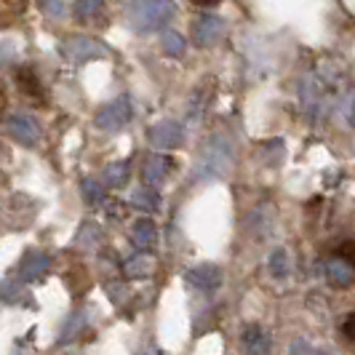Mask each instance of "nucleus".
Here are the masks:
<instances>
[{"label": "nucleus", "instance_id": "obj_20", "mask_svg": "<svg viewBox=\"0 0 355 355\" xmlns=\"http://www.w3.org/2000/svg\"><path fill=\"white\" fill-rule=\"evenodd\" d=\"M24 286L19 284V278L17 281H3L0 284V300L3 302H8V304H19V302H24Z\"/></svg>", "mask_w": 355, "mask_h": 355}, {"label": "nucleus", "instance_id": "obj_15", "mask_svg": "<svg viewBox=\"0 0 355 355\" xmlns=\"http://www.w3.org/2000/svg\"><path fill=\"white\" fill-rule=\"evenodd\" d=\"M153 267H155V262L147 257V254H139V257H131V259H125L123 265V272L125 278H147L150 272H153Z\"/></svg>", "mask_w": 355, "mask_h": 355}, {"label": "nucleus", "instance_id": "obj_26", "mask_svg": "<svg viewBox=\"0 0 355 355\" xmlns=\"http://www.w3.org/2000/svg\"><path fill=\"white\" fill-rule=\"evenodd\" d=\"M19 86L27 91V94H37V80L33 70H21L19 72Z\"/></svg>", "mask_w": 355, "mask_h": 355}, {"label": "nucleus", "instance_id": "obj_28", "mask_svg": "<svg viewBox=\"0 0 355 355\" xmlns=\"http://www.w3.org/2000/svg\"><path fill=\"white\" fill-rule=\"evenodd\" d=\"M337 254H342L345 259H350V262L355 265V241H345V243H339Z\"/></svg>", "mask_w": 355, "mask_h": 355}, {"label": "nucleus", "instance_id": "obj_3", "mask_svg": "<svg viewBox=\"0 0 355 355\" xmlns=\"http://www.w3.org/2000/svg\"><path fill=\"white\" fill-rule=\"evenodd\" d=\"M329 78H323V72H310V75H304L302 80V107L304 112L315 121L320 118L323 112H326V107L331 105L329 99Z\"/></svg>", "mask_w": 355, "mask_h": 355}, {"label": "nucleus", "instance_id": "obj_30", "mask_svg": "<svg viewBox=\"0 0 355 355\" xmlns=\"http://www.w3.org/2000/svg\"><path fill=\"white\" fill-rule=\"evenodd\" d=\"M196 6H203V8H211V6H219L222 0H193Z\"/></svg>", "mask_w": 355, "mask_h": 355}, {"label": "nucleus", "instance_id": "obj_18", "mask_svg": "<svg viewBox=\"0 0 355 355\" xmlns=\"http://www.w3.org/2000/svg\"><path fill=\"white\" fill-rule=\"evenodd\" d=\"M99 241H102V232H99V227H96L94 222H86V225L80 227V232H78V238H75V243H78V246H83L86 251L96 249V246H99Z\"/></svg>", "mask_w": 355, "mask_h": 355}, {"label": "nucleus", "instance_id": "obj_19", "mask_svg": "<svg viewBox=\"0 0 355 355\" xmlns=\"http://www.w3.org/2000/svg\"><path fill=\"white\" fill-rule=\"evenodd\" d=\"M267 267H270L272 278H286V275H288V270H291L286 249H275V251H272V254H270V259H267Z\"/></svg>", "mask_w": 355, "mask_h": 355}, {"label": "nucleus", "instance_id": "obj_8", "mask_svg": "<svg viewBox=\"0 0 355 355\" xmlns=\"http://www.w3.org/2000/svg\"><path fill=\"white\" fill-rule=\"evenodd\" d=\"M147 142L153 147H158V150H174V147L184 142V131L174 121H160V123H155L147 131Z\"/></svg>", "mask_w": 355, "mask_h": 355}, {"label": "nucleus", "instance_id": "obj_12", "mask_svg": "<svg viewBox=\"0 0 355 355\" xmlns=\"http://www.w3.org/2000/svg\"><path fill=\"white\" fill-rule=\"evenodd\" d=\"M131 243L142 251L155 249V243H158V227H155V222L147 219V216H142L139 222H134V227H131Z\"/></svg>", "mask_w": 355, "mask_h": 355}, {"label": "nucleus", "instance_id": "obj_9", "mask_svg": "<svg viewBox=\"0 0 355 355\" xmlns=\"http://www.w3.org/2000/svg\"><path fill=\"white\" fill-rule=\"evenodd\" d=\"M49 267H51V259H49L46 251H27L17 267V278L24 284H33V281H40L49 272Z\"/></svg>", "mask_w": 355, "mask_h": 355}, {"label": "nucleus", "instance_id": "obj_25", "mask_svg": "<svg viewBox=\"0 0 355 355\" xmlns=\"http://www.w3.org/2000/svg\"><path fill=\"white\" fill-rule=\"evenodd\" d=\"M40 8L51 19H62L67 14V0H40Z\"/></svg>", "mask_w": 355, "mask_h": 355}, {"label": "nucleus", "instance_id": "obj_7", "mask_svg": "<svg viewBox=\"0 0 355 355\" xmlns=\"http://www.w3.org/2000/svg\"><path fill=\"white\" fill-rule=\"evenodd\" d=\"M225 37V21L214 14H203L196 19L193 24V40H196L200 49H211L219 40Z\"/></svg>", "mask_w": 355, "mask_h": 355}, {"label": "nucleus", "instance_id": "obj_24", "mask_svg": "<svg viewBox=\"0 0 355 355\" xmlns=\"http://www.w3.org/2000/svg\"><path fill=\"white\" fill-rule=\"evenodd\" d=\"M339 118H342V123L345 125H353L355 121V89L339 102Z\"/></svg>", "mask_w": 355, "mask_h": 355}, {"label": "nucleus", "instance_id": "obj_6", "mask_svg": "<svg viewBox=\"0 0 355 355\" xmlns=\"http://www.w3.org/2000/svg\"><path fill=\"white\" fill-rule=\"evenodd\" d=\"M6 128H8V134H11L19 144H24V147H33V144H37V139H40V125H37L35 118L27 115V112H11L8 121H6Z\"/></svg>", "mask_w": 355, "mask_h": 355}, {"label": "nucleus", "instance_id": "obj_5", "mask_svg": "<svg viewBox=\"0 0 355 355\" xmlns=\"http://www.w3.org/2000/svg\"><path fill=\"white\" fill-rule=\"evenodd\" d=\"M128 121H131V102H128V96L112 99V102L102 107V110L96 112V118H94L96 128H102V131H121Z\"/></svg>", "mask_w": 355, "mask_h": 355}, {"label": "nucleus", "instance_id": "obj_4", "mask_svg": "<svg viewBox=\"0 0 355 355\" xmlns=\"http://www.w3.org/2000/svg\"><path fill=\"white\" fill-rule=\"evenodd\" d=\"M59 51H62V56H64L67 62H72V64L91 62V59H105L107 53H110L102 43H96L94 37H83V35L70 37L67 43L59 46Z\"/></svg>", "mask_w": 355, "mask_h": 355}, {"label": "nucleus", "instance_id": "obj_27", "mask_svg": "<svg viewBox=\"0 0 355 355\" xmlns=\"http://www.w3.org/2000/svg\"><path fill=\"white\" fill-rule=\"evenodd\" d=\"M342 334H345L347 342H355V313H350V315L345 318V323H342Z\"/></svg>", "mask_w": 355, "mask_h": 355}, {"label": "nucleus", "instance_id": "obj_29", "mask_svg": "<svg viewBox=\"0 0 355 355\" xmlns=\"http://www.w3.org/2000/svg\"><path fill=\"white\" fill-rule=\"evenodd\" d=\"M288 350H291V353H310V350H313V347H307V345H304V342H294V345H291V347H288Z\"/></svg>", "mask_w": 355, "mask_h": 355}, {"label": "nucleus", "instance_id": "obj_14", "mask_svg": "<svg viewBox=\"0 0 355 355\" xmlns=\"http://www.w3.org/2000/svg\"><path fill=\"white\" fill-rule=\"evenodd\" d=\"M243 347L246 353H267L270 350V337L262 326H249L243 331Z\"/></svg>", "mask_w": 355, "mask_h": 355}, {"label": "nucleus", "instance_id": "obj_16", "mask_svg": "<svg viewBox=\"0 0 355 355\" xmlns=\"http://www.w3.org/2000/svg\"><path fill=\"white\" fill-rule=\"evenodd\" d=\"M134 209H139V211L144 214H153L160 209V198L155 190H150V184L147 187H142V190H137L134 193Z\"/></svg>", "mask_w": 355, "mask_h": 355}, {"label": "nucleus", "instance_id": "obj_23", "mask_svg": "<svg viewBox=\"0 0 355 355\" xmlns=\"http://www.w3.org/2000/svg\"><path fill=\"white\" fill-rule=\"evenodd\" d=\"M80 187H83V196H86L89 203H94V206H102L105 203V187L96 179H83Z\"/></svg>", "mask_w": 355, "mask_h": 355}, {"label": "nucleus", "instance_id": "obj_22", "mask_svg": "<svg viewBox=\"0 0 355 355\" xmlns=\"http://www.w3.org/2000/svg\"><path fill=\"white\" fill-rule=\"evenodd\" d=\"M160 46H163V51L171 53V56H179V53L184 51V37L174 33V30H166L163 37H160Z\"/></svg>", "mask_w": 355, "mask_h": 355}, {"label": "nucleus", "instance_id": "obj_10", "mask_svg": "<svg viewBox=\"0 0 355 355\" xmlns=\"http://www.w3.org/2000/svg\"><path fill=\"white\" fill-rule=\"evenodd\" d=\"M326 278H329L331 286L347 288V286L355 284V265L350 259H345L342 254H334V257L326 262Z\"/></svg>", "mask_w": 355, "mask_h": 355}, {"label": "nucleus", "instance_id": "obj_11", "mask_svg": "<svg viewBox=\"0 0 355 355\" xmlns=\"http://www.w3.org/2000/svg\"><path fill=\"white\" fill-rule=\"evenodd\" d=\"M187 284L200 288V291H211L222 284V270L216 265H200L187 270Z\"/></svg>", "mask_w": 355, "mask_h": 355}, {"label": "nucleus", "instance_id": "obj_17", "mask_svg": "<svg viewBox=\"0 0 355 355\" xmlns=\"http://www.w3.org/2000/svg\"><path fill=\"white\" fill-rule=\"evenodd\" d=\"M128 174H131L128 160L112 163V166H107V168H105V184H107V187H123L125 179H128Z\"/></svg>", "mask_w": 355, "mask_h": 355}, {"label": "nucleus", "instance_id": "obj_21", "mask_svg": "<svg viewBox=\"0 0 355 355\" xmlns=\"http://www.w3.org/2000/svg\"><path fill=\"white\" fill-rule=\"evenodd\" d=\"M105 0H75V14L78 19H94L102 14Z\"/></svg>", "mask_w": 355, "mask_h": 355}, {"label": "nucleus", "instance_id": "obj_1", "mask_svg": "<svg viewBox=\"0 0 355 355\" xmlns=\"http://www.w3.org/2000/svg\"><path fill=\"white\" fill-rule=\"evenodd\" d=\"M174 17H177V6L171 0H137L128 8V24L139 33L160 30Z\"/></svg>", "mask_w": 355, "mask_h": 355}, {"label": "nucleus", "instance_id": "obj_13", "mask_svg": "<svg viewBox=\"0 0 355 355\" xmlns=\"http://www.w3.org/2000/svg\"><path fill=\"white\" fill-rule=\"evenodd\" d=\"M174 163L166 158V155H153V158L144 160V182L150 184V187H158V184H163V179H166V174H168V168H171Z\"/></svg>", "mask_w": 355, "mask_h": 355}, {"label": "nucleus", "instance_id": "obj_2", "mask_svg": "<svg viewBox=\"0 0 355 355\" xmlns=\"http://www.w3.org/2000/svg\"><path fill=\"white\" fill-rule=\"evenodd\" d=\"M232 166V147L227 137L214 134L209 142L203 144L200 155H198L196 177L198 179H219L230 171Z\"/></svg>", "mask_w": 355, "mask_h": 355}]
</instances>
